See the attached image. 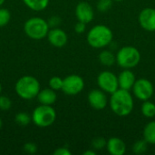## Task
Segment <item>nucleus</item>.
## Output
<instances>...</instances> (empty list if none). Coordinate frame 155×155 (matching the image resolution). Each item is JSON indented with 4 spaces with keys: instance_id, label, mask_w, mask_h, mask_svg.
Returning a JSON list of instances; mask_svg holds the SVG:
<instances>
[{
    "instance_id": "24",
    "label": "nucleus",
    "mask_w": 155,
    "mask_h": 155,
    "mask_svg": "<svg viewBox=\"0 0 155 155\" xmlns=\"http://www.w3.org/2000/svg\"><path fill=\"white\" fill-rule=\"evenodd\" d=\"M63 82H64V79L60 78L58 76H54L49 80V86H50L51 89H53L54 91L62 90Z\"/></svg>"
},
{
    "instance_id": "4",
    "label": "nucleus",
    "mask_w": 155,
    "mask_h": 155,
    "mask_svg": "<svg viewBox=\"0 0 155 155\" xmlns=\"http://www.w3.org/2000/svg\"><path fill=\"white\" fill-rule=\"evenodd\" d=\"M141 54L139 50L132 45L123 46L116 54V63L123 69H132L139 64Z\"/></svg>"
},
{
    "instance_id": "30",
    "label": "nucleus",
    "mask_w": 155,
    "mask_h": 155,
    "mask_svg": "<svg viewBox=\"0 0 155 155\" xmlns=\"http://www.w3.org/2000/svg\"><path fill=\"white\" fill-rule=\"evenodd\" d=\"M72 153L65 147H60L57 148L54 152V155H71Z\"/></svg>"
},
{
    "instance_id": "31",
    "label": "nucleus",
    "mask_w": 155,
    "mask_h": 155,
    "mask_svg": "<svg viewBox=\"0 0 155 155\" xmlns=\"http://www.w3.org/2000/svg\"><path fill=\"white\" fill-rule=\"evenodd\" d=\"M61 20L58 16H52L49 20H48V25L49 26H52V27H54V26H57L59 24H60Z\"/></svg>"
},
{
    "instance_id": "7",
    "label": "nucleus",
    "mask_w": 155,
    "mask_h": 155,
    "mask_svg": "<svg viewBox=\"0 0 155 155\" xmlns=\"http://www.w3.org/2000/svg\"><path fill=\"white\" fill-rule=\"evenodd\" d=\"M97 84L101 90L112 94L119 89L118 76L111 71H103L97 76Z\"/></svg>"
},
{
    "instance_id": "2",
    "label": "nucleus",
    "mask_w": 155,
    "mask_h": 155,
    "mask_svg": "<svg viewBox=\"0 0 155 155\" xmlns=\"http://www.w3.org/2000/svg\"><path fill=\"white\" fill-rule=\"evenodd\" d=\"M114 38L112 30L104 25H97L90 29L87 33V43L95 49L104 48L109 45Z\"/></svg>"
},
{
    "instance_id": "11",
    "label": "nucleus",
    "mask_w": 155,
    "mask_h": 155,
    "mask_svg": "<svg viewBox=\"0 0 155 155\" xmlns=\"http://www.w3.org/2000/svg\"><path fill=\"white\" fill-rule=\"evenodd\" d=\"M140 25L148 32H155V8L146 7L143 9L138 16Z\"/></svg>"
},
{
    "instance_id": "35",
    "label": "nucleus",
    "mask_w": 155,
    "mask_h": 155,
    "mask_svg": "<svg viewBox=\"0 0 155 155\" xmlns=\"http://www.w3.org/2000/svg\"><path fill=\"white\" fill-rule=\"evenodd\" d=\"M1 126H2V121H1V119H0V128H1Z\"/></svg>"
},
{
    "instance_id": "14",
    "label": "nucleus",
    "mask_w": 155,
    "mask_h": 155,
    "mask_svg": "<svg viewBox=\"0 0 155 155\" xmlns=\"http://www.w3.org/2000/svg\"><path fill=\"white\" fill-rule=\"evenodd\" d=\"M117 76H118L119 88L127 91L133 89L136 78L134 73L131 69H124Z\"/></svg>"
},
{
    "instance_id": "32",
    "label": "nucleus",
    "mask_w": 155,
    "mask_h": 155,
    "mask_svg": "<svg viewBox=\"0 0 155 155\" xmlns=\"http://www.w3.org/2000/svg\"><path fill=\"white\" fill-rule=\"evenodd\" d=\"M84 155H95L96 154V153L94 152V151H92V150H87V151H85L84 153Z\"/></svg>"
},
{
    "instance_id": "34",
    "label": "nucleus",
    "mask_w": 155,
    "mask_h": 155,
    "mask_svg": "<svg viewBox=\"0 0 155 155\" xmlns=\"http://www.w3.org/2000/svg\"><path fill=\"white\" fill-rule=\"evenodd\" d=\"M1 92H2V85L0 84V94H1Z\"/></svg>"
},
{
    "instance_id": "12",
    "label": "nucleus",
    "mask_w": 155,
    "mask_h": 155,
    "mask_svg": "<svg viewBox=\"0 0 155 155\" xmlns=\"http://www.w3.org/2000/svg\"><path fill=\"white\" fill-rule=\"evenodd\" d=\"M75 15L78 21L88 24L93 21L94 16V11L93 6L87 2H80L75 7Z\"/></svg>"
},
{
    "instance_id": "36",
    "label": "nucleus",
    "mask_w": 155,
    "mask_h": 155,
    "mask_svg": "<svg viewBox=\"0 0 155 155\" xmlns=\"http://www.w3.org/2000/svg\"><path fill=\"white\" fill-rule=\"evenodd\" d=\"M113 1H117V2H120V1H123V0H113Z\"/></svg>"
},
{
    "instance_id": "21",
    "label": "nucleus",
    "mask_w": 155,
    "mask_h": 155,
    "mask_svg": "<svg viewBox=\"0 0 155 155\" xmlns=\"http://www.w3.org/2000/svg\"><path fill=\"white\" fill-rule=\"evenodd\" d=\"M148 150V143L143 139L136 141L133 145V152L135 154H143Z\"/></svg>"
},
{
    "instance_id": "19",
    "label": "nucleus",
    "mask_w": 155,
    "mask_h": 155,
    "mask_svg": "<svg viewBox=\"0 0 155 155\" xmlns=\"http://www.w3.org/2000/svg\"><path fill=\"white\" fill-rule=\"evenodd\" d=\"M26 6L35 11H42L45 9L49 4V0H23Z\"/></svg>"
},
{
    "instance_id": "1",
    "label": "nucleus",
    "mask_w": 155,
    "mask_h": 155,
    "mask_svg": "<svg viewBox=\"0 0 155 155\" xmlns=\"http://www.w3.org/2000/svg\"><path fill=\"white\" fill-rule=\"evenodd\" d=\"M109 104L114 114L121 117L131 114L134 107V98L130 91L121 88L111 94Z\"/></svg>"
},
{
    "instance_id": "9",
    "label": "nucleus",
    "mask_w": 155,
    "mask_h": 155,
    "mask_svg": "<svg viewBox=\"0 0 155 155\" xmlns=\"http://www.w3.org/2000/svg\"><path fill=\"white\" fill-rule=\"evenodd\" d=\"M84 88V81L78 74H70L64 79L62 91L68 95H75Z\"/></svg>"
},
{
    "instance_id": "18",
    "label": "nucleus",
    "mask_w": 155,
    "mask_h": 155,
    "mask_svg": "<svg viewBox=\"0 0 155 155\" xmlns=\"http://www.w3.org/2000/svg\"><path fill=\"white\" fill-rule=\"evenodd\" d=\"M143 139L148 144H155V121L149 122L143 129Z\"/></svg>"
},
{
    "instance_id": "3",
    "label": "nucleus",
    "mask_w": 155,
    "mask_h": 155,
    "mask_svg": "<svg viewBox=\"0 0 155 155\" xmlns=\"http://www.w3.org/2000/svg\"><path fill=\"white\" fill-rule=\"evenodd\" d=\"M15 92L22 99L32 100L35 97H37V94L40 92V84L35 77L25 75L16 82Z\"/></svg>"
},
{
    "instance_id": "28",
    "label": "nucleus",
    "mask_w": 155,
    "mask_h": 155,
    "mask_svg": "<svg viewBox=\"0 0 155 155\" xmlns=\"http://www.w3.org/2000/svg\"><path fill=\"white\" fill-rule=\"evenodd\" d=\"M24 151L27 153H35L37 151V147L33 143H27L24 145Z\"/></svg>"
},
{
    "instance_id": "20",
    "label": "nucleus",
    "mask_w": 155,
    "mask_h": 155,
    "mask_svg": "<svg viewBox=\"0 0 155 155\" xmlns=\"http://www.w3.org/2000/svg\"><path fill=\"white\" fill-rule=\"evenodd\" d=\"M141 111L143 116L146 118H153L155 116V104L151 102L150 100L143 101L142 104Z\"/></svg>"
},
{
    "instance_id": "16",
    "label": "nucleus",
    "mask_w": 155,
    "mask_h": 155,
    "mask_svg": "<svg viewBox=\"0 0 155 155\" xmlns=\"http://www.w3.org/2000/svg\"><path fill=\"white\" fill-rule=\"evenodd\" d=\"M37 99L41 104L52 105L55 103L57 95L54 90L51 88H45L44 90H40L37 94Z\"/></svg>"
},
{
    "instance_id": "26",
    "label": "nucleus",
    "mask_w": 155,
    "mask_h": 155,
    "mask_svg": "<svg viewBox=\"0 0 155 155\" xmlns=\"http://www.w3.org/2000/svg\"><path fill=\"white\" fill-rule=\"evenodd\" d=\"M106 143L107 141L103 138V137H96L93 140L92 142V146L94 150H97V151H100V150H103L104 147H106Z\"/></svg>"
},
{
    "instance_id": "27",
    "label": "nucleus",
    "mask_w": 155,
    "mask_h": 155,
    "mask_svg": "<svg viewBox=\"0 0 155 155\" xmlns=\"http://www.w3.org/2000/svg\"><path fill=\"white\" fill-rule=\"evenodd\" d=\"M12 105L11 100L4 95H0V109L1 110H8Z\"/></svg>"
},
{
    "instance_id": "6",
    "label": "nucleus",
    "mask_w": 155,
    "mask_h": 155,
    "mask_svg": "<svg viewBox=\"0 0 155 155\" xmlns=\"http://www.w3.org/2000/svg\"><path fill=\"white\" fill-rule=\"evenodd\" d=\"M56 119L55 110L51 105L41 104L37 106L32 114V121L38 127H48L52 125Z\"/></svg>"
},
{
    "instance_id": "15",
    "label": "nucleus",
    "mask_w": 155,
    "mask_h": 155,
    "mask_svg": "<svg viewBox=\"0 0 155 155\" xmlns=\"http://www.w3.org/2000/svg\"><path fill=\"white\" fill-rule=\"evenodd\" d=\"M106 149L111 155H124L126 152V144L121 138L112 137L106 143Z\"/></svg>"
},
{
    "instance_id": "29",
    "label": "nucleus",
    "mask_w": 155,
    "mask_h": 155,
    "mask_svg": "<svg viewBox=\"0 0 155 155\" xmlns=\"http://www.w3.org/2000/svg\"><path fill=\"white\" fill-rule=\"evenodd\" d=\"M86 25L85 23L84 22H81V21H78L75 25H74V31L77 33V34H83L85 32L86 30Z\"/></svg>"
},
{
    "instance_id": "25",
    "label": "nucleus",
    "mask_w": 155,
    "mask_h": 155,
    "mask_svg": "<svg viewBox=\"0 0 155 155\" xmlns=\"http://www.w3.org/2000/svg\"><path fill=\"white\" fill-rule=\"evenodd\" d=\"M11 18V14L6 8H0V27L6 25Z\"/></svg>"
},
{
    "instance_id": "5",
    "label": "nucleus",
    "mask_w": 155,
    "mask_h": 155,
    "mask_svg": "<svg viewBox=\"0 0 155 155\" xmlns=\"http://www.w3.org/2000/svg\"><path fill=\"white\" fill-rule=\"evenodd\" d=\"M49 25L47 21L40 17H32L28 19L24 25L25 35L35 40H40L45 36L49 32Z\"/></svg>"
},
{
    "instance_id": "33",
    "label": "nucleus",
    "mask_w": 155,
    "mask_h": 155,
    "mask_svg": "<svg viewBox=\"0 0 155 155\" xmlns=\"http://www.w3.org/2000/svg\"><path fill=\"white\" fill-rule=\"evenodd\" d=\"M4 2H5V0H0V6L4 4Z\"/></svg>"
},
{
    "instance_id": "17",
    "label": "nucleus",
    "mask_w": 155,
    "mask_h": 155,
    "mask_svg": "<svg viewBox=\"0 0 155 155\" xmlns=\"http://www.w3.org/2000/svg\"><path fill=\"white\" fill-rule=\"evenodd\" d=\"M99 61L104 66H112L116 63V54L110 50H103L99 54Z\"/></svg>"
},
{
    "instance_id": "13",
    "label": "nucleus",
    "mask_w": 155,
    "mask_h": 155,
    "mask_svg": "<svg viewBox=\"0 0 155 155\" xmlns=\"http://www.w3.org/2000/svg\"><path fill=\"white\" fill-rule=\"evenodd\" d=\"M47 38H48L49 43L52 45L58 47V48L64 46L68 40L66 33L64 30L57 28V27L49 30L47 34Z\"/></svg>"
},
{
    "instance_id": "8",
    "label": "nucleus",
    "mask_w": 155,
    "mask_h": 155,
    "mask_svg": "<svg viewBox=\"0 0 155 155\" xmlns=\"http://www.w3.org/2000/svg\"><path fill=\"white\" fill-rule=\"evenodd\" d=\"M133 92L134 96L141 101H147L150 100L154 93V87L153 83L145 78L137 79L134 84Z\"/></svg>"
},
{
    "instance_id": "22",
    "label": "nucleus",
    "mask_w": 155,
    "mask_h": 155,
    "mask_svg": "<svg viewBox=\"0 0 155 155\" xmlns=\"http://www.w3.org/2000/svg\"><path fill=\"white\" fill-rule=\"evenodd\" d=\"M32 120V117H30L26 113H18L15 115V122L17 124L21 125V126H25L27 125L30 121Z\"/></svg>"
},
{
    "instance_id": "23",
    "label": "nucleus",
    "mask_w": 155,
    "mask_h": 155,
    "mask_svg": "<svg viewBox=\"0 0 155 155\" xmlns=\"http://www.w3.org/2000/svg\"><path fill=\"white\" fill-rule=\"evenodd\" d=\"M113 0H98L97 2V10L101 13H105L110 10L113 6Z\"/></svg>"
},
{
    "instance_id": "10",
    "label": "nucleus",
    "mask_w": 155,
    "mask_h": 155,
    "mask_svg": "<svg viewBox=\"0 0 155 155\" xmlns=\"http://www.w3.org/2000/svg\"><path fill=\"white\" fill-rule=\"evenodd\" d=\"M87 99L90 106L95 110H103L108 104L106 93L101 89H93L90 91Z\"/></svg>"
}]
</instances>
